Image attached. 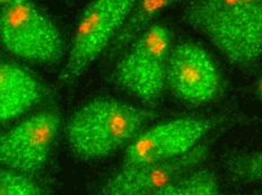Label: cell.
Segmentation results:
<instances>
[{
	"mask_svg": "<svg viewBox=\"0 0 262 195\" xmlns=\"http://www.w3.org/2000/svg\"><path fill=\"white\" fill-rule=\"evenodd\" d=\"M220 193L221 185L216 173L199 167L182 176L160 195H216Z\"/></svg>",
	"mask_w": 262,
	"mask_h": 195,
	"instance_id": "12",
	"label": "cell"
},
{
	"mask_svg": "<svg viewBox=\"0 0 262 195\" xmlns=\"http://www.w3.org/2000/svg\"><path fill=\"white\" fill-rule=\"evenodd\" d=\"M182 20L242 70L262 59V0H189Z\"/></svg>",
	"mask_w": 262,
	"mask_h": 195,
	"instance_id": "1",
	"label": "cell"
},
{
	"mask_svg": "<svg viewBox=\"0 0 262 195\" xmlns=\"http://www.w3.org/2000/svg\"><path fill=\"white\" fill-rule=\"evenodd\" d=\"M137 0H92L75 29L60 81L70 85L107 51L133 15Z\"/></svg>",
	"mask_w": 262,
	"mask_h": 195,
	"instance_id": "5",
	"label": "cell"
},
{
	"mask_svg": "<svg viewBox=\"0 0 262 195\" xmlns=\"http://www.w3.org/2000/svg\"><path fill=\"white\" fill-rule=\"evenodd\" d=\"M209 153V144L201 142L189 153L176 158L139 165H122L102 186L101 193L105 195H160L182 176L203 166Z\"/></svg>",
	"mask_w": 262,
	"mask_h": 195,
	"instance_id": "9",
	"label": "cell"
},
{
	"mask_svg": "<svg viewBox=\"0 0 262 195\" xmlns=\"http://www.w3.org/2000/svg\"><path fill=\"white\" fill-rule=\"evenodd\" d=\"M156 115L152 110L118 100L95 99L70 117L64 129L66 141L80 159H104L127 149Z\"/></svg>",
	"mask_w": 262,
	"mask_h": 195,
	"instance_id": "2",
	"label": "cell"
},
{
	"mask_svg": "<svg viewBox=\"0 0 262 195\" xmlns=\"http://www.w3.org/2000/svg\"><path fill=\"white\" fill-rule=\"evenodd\" d=\"M215 127L211 118L184 116L146 128L124 150L122 165L172 159L195 148Z\"/></svg>",
	"mask_w": 262,
	"mask_h": 195,
	"instance_id": "8",
	"label": "cell"
},
{
	"mask_svg": "<svg viewBox=\"0 0 262 195\" xmlns=\"http://www.w3.org/2000/svg\"><path fill=\"white\" fill-rule=\"evenodd\" d=\"M256 94H258L259 99L262 101V78L259 80L258 86H256Z\"/></svg>",
	"mask_w": 262,
	"mask_h": 195,
	"instance_id": "15",
	"label": "cell"
},
{
	"mask_svg": "<svg viewBox=\"0 0 262 195\" xmlns=\"http://www.w3.org/2000/svg\"><path fill=\"white\" fill-rule=\"evenodd\" d=\"M180 2L182 0H137L128 23L113 41L111 46L107 48L108 58L116 57L117 54L125 50L147 26L154 23L158 16Z\"/></svg>",
	"mask_w": 262,
	"mask_h": 195,
	"instance_id": "11",
	"label": "cell"
},
{
	"mask_svg": "<svg viewBox=\"0 0 262 195\" xmlns=\"http://www.w3.org/2000/svg\"><path fill=\"white\" fill-rule=\"evenodd\" d=\"M10 0H0V4H2V6L3 5H5V4H7V3H9Z\"/></svg>",
	"mask_w": 262,
	"mask_h": 195,
	"instance_id": "16",
	"label": "cell"
},
{
	"mask_svg": "<svg viewBox=\"0 0 262 195\" xmlns=\"http://www.w3.org/2000/svg\"><path fill=\"white\" fill-rule=\"evenodd\" d=\"M46 192L33 175L6 168L0 173V194L2 195H40Z\"/></svg>",
	"mask_w": 262,
	"mask_h": 195,
	"instance_id": "14",
	"label": "cell"
},
{
	"mask_svg": "<svg viewBox=\"0 0 262 195\" xmlns=\"http://www.w3.org/2000/svg\"><path fill=\"white\" fill-rule=\"evenodd\" d=\"M0 40L16 58L42 66L60 62L66 53L58 26L34 0H10L3 5Z\"/></svg>",
	"mask_w": 262,
	"mask_h": 195,
	"instance_id": "4",
	"label": "cell"
},
{
	"mask_svg": "<svg viewBox=\"0 0 262 195\" xmlns=\"http://www.w3.org/2000/svg\"><path fill=\"white\" fill-rule=\"evenodd\" d=\"M167 89L185 104L206 105L223 90V78L214 59L194 42L183 41L172 48L167 68Z\"/></svg>",
	"mask_w": 262,
	"mask_h": 195,
	"instance_id": "7",
	"label": "cell"
},
{
	"mask_svg": "<svg viewBox=\"0 0 262 195\" xmlns=\"http://www.w3.org/2000/svg\"><path fill=\"white\" fill-rule=\"evenodd\" d=\"M43 88L34 76L13 62L0 66V121L13 122L39 104Z\"/></svg>",
	"mask_w": 262,
	"mask_h": 195,
	"instance_id": "10",
	"label": "cell"
},
{
	"mask_svg": "<svg viewBox=\"0 0 262 195\" xmlns=\"http://www.w3.org/2000/svg\"><path fill=\"white\" fill-rule=\"evenodd\" d=\"M61 128L56 110L37 112L19 122L0 139V161L6 168L34 175L50 158Z\"/></svg>",
	"mask_w": 262,
	"mask_h": 195,
	"instance_id": "6",
	"label": "cell"
},
{
	"mask_svg": "<svg viewBox=\"0 0 262 195\" xmlns=\"http://www.w3.org/2000/svg\"><path fill=\"white\" fill-rule=\"evenodd\" d=\"M172 30L154 21L124 50L114 66L111 79L119 88L147 107L161 103L167 88V68L173 48Z\"/></svg>",
	"mask_w": 262,
	"mask_h": 195,
	"instance_id": "3",
	"label": "cell"
},
{
	"mask_svg": "<svg viewBox=\"0 0 262 195\" xmlns=\"http://www.w3.org/2000/svg\"><path fill=\"white\" fill-rule=\"evenodd\" d=\"M224 165L234 181L239 183L262 182V151L232 154L226 157Z\"/></svg>",
	"mask_w": 262,
	"mask_h": 195,
	"instance_id": "13",
	"label": "cell"
}]
</instances>
